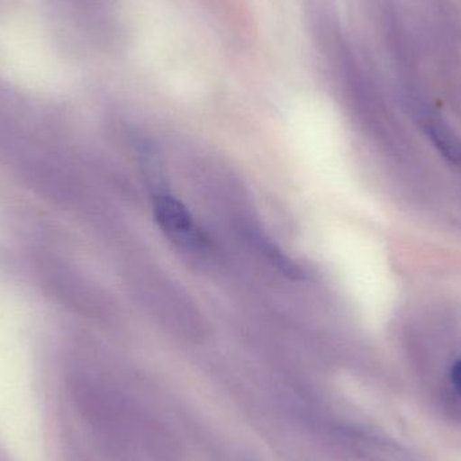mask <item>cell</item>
Returning <instances> with one entry per match:
<instances>
[{
	"label": "cell",
	"mask_w": 461,
	"mask_h": 461,
	"mask_svg": "<svg viewBox=\"0 0 461 461\" xmlns=\"http://www.w3.org/2000/svg\"><path fill=\"white\" fill-rule=\"evenodd\" d=\"M153 208L157 224L173 244L191 252L207 249V235L180 200L158 194L154 197Z\"/></svg>",
	"instance_id": "6da1fadb"
},
{
	"label": "cell",
	"mask_w": 461,
	"mask_h": 461,
	"mask_svg": "<svg viewBox=\"0 0 461 461\" xmlns=\"http://www.w3.org/2000/svg\"><path fill=\"white\" fill-rule=\"evenodd\" d=\"M452 382H454L455 387L461 395V359L452 368Z\"/></svg>",
	"instance_id": "7a4b0ae2"
}]
</instances>
